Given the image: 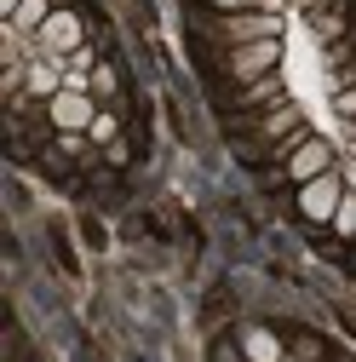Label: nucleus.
<instances>
[{
	"label": "nucleus",
	"instance_id": "f257e3e1",
	"mask_svg": "<svg viewBox=\"0 0 356 362\" xmlns=\"http://www.w3.org/2000/svg\"><path fill=\"white\" fill-rule=\"evenodd\" d=\"M345 190H339V173H322V178H310V185H299V213L310 224H333Z\"/></svg>",
	"mask_w": 356,
	"mask_h": 362
},
{
	"label": "nucleus",
	"instance_id": "f03ea898",
	"mask_svg": "<svg viewBox=\"0 0 356 362\" xmlns=\"http://www.w3.org/2000/svg\"><path fill=\"white\" fill-rule=\"evenodd\" d=\"M276 58H282V40H253V47H230V75L242 86L276 75Z\"/></svg>",
	"mask_w": 356,
	"mask_h": 362
},
{
	"label": "nucleus",
	"instance_id": "7ed1b4c3",
	"mask_svg": "<svg viewBox=\"0 0 356 362\" xmlns=\"http://www.w3.org/2000/svg\"><path fill=\"white\" fill-rule=\"evenodd\" d=\"M35 47H40V58H75L81 52V18L75 12H52L47 29L35 35Z\"/></svg>",
	"mask_w": 356,
	"mask_h": 362
},
{
	"label": "nucleus",
	"instance_id": "20e7f679",
	"mask_svg": "<svg viewBox=\"0 0 356 362\" xmlns=\"http://www.w3.org/2000/svg\"><path fill=\"white\" fill-rule=\"evenodd\" d=\"M322 173H333V144L328 139H304V144L287 150V178L293 185H310V178H322Z\"/></svg>",
	"mask_w": 356,
	"mask_h": 362
},
{
	"label": "nucleus",
	"instance_id": "39448f33",
	"mask_svg": "<svg viewBox=\"0 0 356 362\" xmlns=\"http://www.w3.org/2000/svg\"><path fill=\"white\" fill-rule=\"evenodd\" d=\"M47 115H52V127H58V132H93V121H98L93 93H69V86L47 104Z\"/></svg>",
	"mask_w": 356,
	"mask_h": 362
},
{
	"label": "nucleus",
	"instance_id": "423d86ee",
	"mask_svg": "<svg viewBox=\"0 0 356 362\" xmlns=\"http://www.w3.org/2000/svg\"><path fill=\"white\" fill-rule=\"evenodd\" d=\"M218 29H225L230 47H253V40H282V23H276L271 12H230Z\"/></svg>",
	"mask_w": 356,
	"mask_h": 362
},
{
	"label": "nucleus",
	"instance_id": "0eeeda50",
	"mask_svg": "<svg viewBox=\"0 0 356 362\" xmlns=\"http://www.w3.org/2000/svg\"><path fill=\"white\" fill-rule=\"evenodd\" d=\"M259 132H264V139H293V144H304V127H299V110H293V104H276L271 115L259 121Z\"/></svg>",
	"mask_w": 356,
	"mask_h": 362
},
{
	"label": "nucleus",
	"instance_id": "6e6552de",
	"mask_svg": "<svg viewBox=\"0 0 356 362\" xmlns=\"http://www.w3.org/2000/svg\"><path fill=\"white\" fill-rule=\"evenodd\" d=\"M29 93H40L47 104L64 93V69H58V58H35V64H29Z\"/></svg>",
	"mask_w": 356,
	"mask_h": 362
},
{
	"label": "nucleus",
	"instance_id": "1a4fd4ad",
	"mask_svg": "<svg viewBox=\"0 0 356 362\" xmlns=\"http://www.w3.org/2000/svg\"><path fill=\"white\" fill-rule=\"evenodd\" d=\"M52 18V0H18V12H12V35H40Z\"/></svg>",
	"mask_w": 356,
	"mask_h": 362
},
{
	"label": "nucleus",
	"instance_id": "9d476101",
	"mask_svg": "<svg viewBox=\"0 0 356 362\" xmlns=\"http://www.w3.org/2000/svg\"><path fill=\"white\" fill-rule=\"evenodd\" d=\"M242 351H247V362H282L276 334H264V328H247V334H242Z\"/></svg>",
	"mask_w": 356,
	"mask_h": 362
},
{
	"label": "nucleus",
	"instance_id": "9b49d317",
	"mask_svg": "<svg viewBox=\"0 0 356 362\" xmlns=\"http://www.w3.org/2000/svg\"><path fill=\"white\" fill-rule=\"evenodd\" d=\"M333 230L356 236V196H345V202H339V213H333Z\"/></svg>",
	"mask_w": 356,
	"mask_h": 362
},
{
	"label": "nucleus",
	"instance_id": "f8f14e48",
	"mask_svg": "<svg viewBox=\"0 0 356 362\" xmlns=\"http://www.w3.org/2000/svg\"><path fill=\"white\" fill-rule=\"evenodd\" d=\"M276 93H282V81H276V75H264V81L247 86V104H264V98H276Z\"/></svg>",
	"mask_w": 356,
	"mask_h": 362
},
{
	"label": "nucleus",
	"instance_id": "ddd939ff",
	"mask_svg": "<svg viewBox=\"0 0 356 362\" xmlns=\"http://www.w3.org/2000/svg\"><path fill=\"white\" fill-rule=\"evenodd\" d=\"M93 139H98V144H104V139H115V115H104V110H98V121H93Z\"/></svg>",
	"mask_w": 356,
	"mask_h": 362
},
{
	"label": "nucleus",
	"instance_id": "4468645a",
	"mask_svg": "<svg viewBox=\"0 0 356 362\" xmlns=\"http://www.w3.org/2000/svg\"><path fill=\"white\" fill-rule=\"evenodd\" d=\"M213 6H218V12H225V18H230V12H242V0H213Z\"/></svg>",
	"mask_w": 356,
	"mask_h": 362
}]
</instances>
